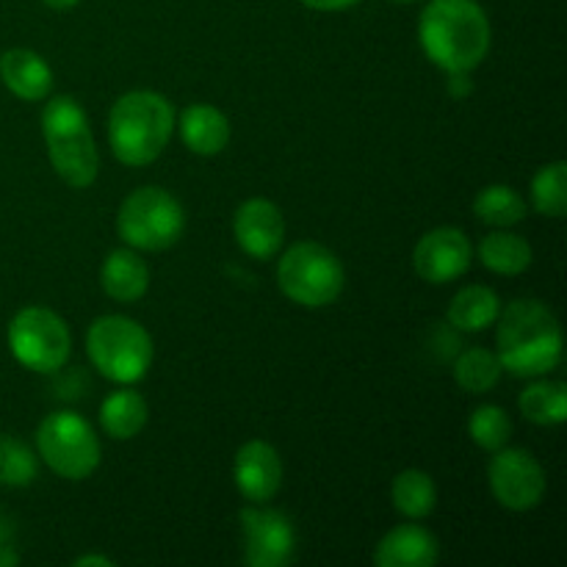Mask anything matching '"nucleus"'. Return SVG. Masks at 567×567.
<instances>
[{"instance_id": "nucleus-23", "label": "nucleus", "mask_w": 567, "mask_h": 567, "mask_svg": "<svg viewBox=\"0 0 567 567\" xmlns=\"http://www.w3.org/2000/svg\"><path fill=\"white\" fill-rule=\"evenodd\" d=\"M518 410L526 421L537 426H559L567 421V385L559 380H540L524 388Z\"/></svg>"}, {"instance_id": "nucleus-33", "label": "nucleus", "mask_w": 567, "mask_h": 567, "mask_svg": "<svg viewBox=\"0 0 567 567\" xmlns=\"http://www.w3.org/2000/svg\"><path fill=\"white\" fill-rule=\"evenodd\" d=\"M391 3H402V6H408V3H424V0H391Z\"/></svg>"}, {"instance_id": "nucleus-15", "label": "nucleus", "mask_w": 567, "mask_h": 567, "mask_svg": "<svg viewBox=\"0 0 567 567\" xmlns=\"http://www.w3.org/2000/svg\"><path fill=\"white\" fill-rule=\"evenodd\" d=\"M441 559V543L419 524L393 526L374 548L377 567H432Z\"/></svg>"}, {"instance_id": "nucleus-9", "label": "nucleus", "mask_w": 567, "mask_h": 567, "mask_svg": "<svg viewBox=\"0 0 567 567\" xmlns=\"http://www.w3.org/2000/svg\"><path fill=\"white\" fill-rule=\"evenodd\" d=\"M9 349L17 363L37 374H55L66 365L72 352V336L66 321L55 310L31 305L9 321Z\"/></svg>"}, {"instance_id": "nucleus-13", "label": "nucleus", "mask_w": 567, "mask_h": 567, "mask_svg": "<svg viewBox=\"0 0 567 567\" xmlns=\"http://www.w3.org/2000/svg\"><path fill=\"white\" fill-rule=\"evenodd\" d=\"M233 236L249 258L269 260L286 241V219L271 199L252 197L233 216Z\"/></svg>"}, {"instance_id": "nucleus-28", "label": "nucleus", "mask_w": 567, "mask_h": 567, "mask_svg": "<svg viewBox=\"0 0 567 567\" xmlns=\"http://www.w3.org/2000/svg\"><path fill=\"white\" fill-rule=\"evenodd\" d=\"M468 435L485 452H498L513 437V421L498 404H480L468 419Z\"/></svg>"}, {"instance_id": "nucleus-18", "label": "nucleus", "mask_w": 567, "mask_h": 567, "mask_svg": "<svg viewBox=\"0 0 567 567\" xmlns=\"http://www.w3.org/2000/svg\"><path fill=\"white\" fill-rule=\"evenodd\" d=\"M181 138L192 153L219 155L230 144V120L216 105L194 103L181 114Z\"/></svg>"}, {"instance_id": "nucleus-16", "label": "nucleus", "mask_w": 567, "mask_h": 567, "mask_svg": "<svg viewBox=\"0 0 567 567\" xmlns=\"http://www.w3.org/2000/svg\"><path fill=\"white\" fill-rule=\"evenodd\" d=\"M0 81L25 103H39L53 92V70L37 50L28 48H11L0 53Z\"/></svg>"}, {"instance_id": "nucleus-2", "label": "nucleus", "mask_w": 567, "mask_h": 567, "mask_svg": "<svg viewBox=\"0 0 567 567\" xmlns=\"http://www.w3.org/2000/svg\"><path fill=\"white\" fill-rule=\"evenodd\" d=\"M496 347L504 371L537 380L563 363V327L540 299H515L496 319Z\"/></svg>"}, {"instance_id": "nucleus-30", "label": "nucleus", "mask_w": 567, "mask_h": 567, "mask_svg": "<svg viewBox=\"0 0 567 567\" xmlns=\"http://www.w3.org/2000/svg\"><path fill=\"white\" fill-rule=\"evenodd\" d=\"M299 3L313 11H347L352 6H358L360 0H299Z\"/></svg>"}, {"instance_id": "nucleus-6", "label": "nucleus", "mask_w": 567, "mask_h": 567, "mask_svg": "<svg viewBox=\"0 0 567 567\" xmlns=\"http://www.w3.org/2000/svg\"><path fill=\"white\" fill-rule=\"evenodd\" d=\"M186 233L181 199L161 186H142L127 194L116 214V236L138 252H164Z\"/></svg>"}, {"instance_id": "nucleus-17", "label": "nucleus", "mask_w": 567, "mask_h": 567, "mask_svg": "<svg viewBox=\"0 0 567 567\" xmlns=\"http://www.w3.org/2000/svg\"><path fill=\"white\" fill-rule=\"evenodd\" d=\"M100 288L109 299L133 305L150 291V266L138 249L120 247L100 266Z\"/></svg>"}, {"instance_id": "nucleus-1", "label": "nucleus", "mask_w": 567, "mask_h": 567, "mask_svg": "<svg viewBox=\"0 0 567 567\" xmlns=\"http://www.w3.org/2000/svg\"><path fill=\"white\" fill-rule=\"evenodd\" d=\"M491 20L476 0H426L419 42L443 72H471L491 53Z\"/></svg>"}, {"instance_id": "nucleus-32", "label": "nucleus", "mask_w": 567, "mask_h": 567, "mask_svg": "<svg viewBox=\"0 0 567 567\" xmlns=\"http://www.w3.org/2000/svg\"><path fill=\"white\" fill-rule=\"evenodd\" d=\"M44 6H48V9H55V11H66V9H75L78 3H81V0H42Z\"/></svg>"}, {"instance_id": "nucleus-8", "label": "nucleus", "mask_w": 567, "mask_h": 567, "mask_svg": "<svg viewBox=\"0 0 567 567\" xmlns=\"http://www.w3.org/2000/svg\"><path fill=\"white\" fill-rule=\"evenodd\" d=\"M37 454L61 480L83 482L100 468V437L75 410L44 415L37 430Z\"/></svg>"}, {"instance_id": "nucleus-20", "label": "nucleus", "mask_w": 567, "mask_h": 567, "mask_svg": "<svg viewBox=\"0 0 567 567\" xmlns=\"http://www.w3.org/2000/svg\"><path fill=\"white\" fill-rule=\"evenodd\" d=\"M480 260L493 275L518 277L529 269L535 252H532V244L524 236L507 230V227H498V230L487 233L480 241Z\"/></svg>"}, {"instance_id": "nucleus-29", "label": "nucleus", "mask_w": 567, "mask_h": 567, "mask_svg": "<svg viewBox=\"0 0 567 567\" xmlns=\"http://www.w3.org/2000/svg\"><path fill=\"white\" fill-rule=\"evenodd\" d=\"M474 92V81H471V72H449V94L457 100L468 97Z\"/></svg>"}, {"instance_id": "nucleus-27", "label": "nucleus", "mask_w": 567, "mask_h": 567, "mask_svg": "<svg viewBox=\"0 0 567 567\" xmlns=\"http://www.w3.org/2000/svg\"><path fill=\"white\" fill-rule=\"evenodd\" d=\"M39 476V457L20 437L0 435V485L28 487Z\"/></svg>"}, {"instance_id": "nucleus-25", "label": "nucleus", "mask_w": 567, "mask_h": 567, "mask_svg": "<svg viewBox=\"0 0 567 567\" xmlns=\"http://www.w3.org/2000/svg\"><path fill=\"white\" fill-rule=\"evenodd\" d=\"M502 360L485 347H471L454 363V380L465 393H491L502 380Z\"/></svg>"}, {"instance_id": "nucleus-5", "label": "nucleus", "mask_w": 567, "mask_h": 567, "mask_svg": "<svg viewBox=\"0 0 567 567\" xmlns=\"http://www.w3.org/2000/svg\"><path fill=\"white\" fill-rule=\"evenodd\" d=\"M86 354L116 385H136L153 365V336L127 316H100L89 324Z\"/></svg>"}, {"instance_id": "nucleus-3", "label": "nucleus", "mask_w": 567, "mask_h": 567, "mask_svg": "<svg viewBox=\"0 0 567 567\" xmlns=\"http://www.w3.org/2000/svg\"><path fill=\"white\" fill-rule=\"evenodd\" d=\"M175 133V109L169 100L150 89L125 92L109 114V144L120 164L150 166L161 158Z\"/></svg>"}, {"instance_id": "nucleus-14", "label": "nucleus", "mask_w": 567, "mask_h": 567, "mask_svg": "<svg viewBox=\"0 0 567 567\" xmlns=\"http://www.w3.org/2000/svg\"><path fill=\"white\" fill-rule=\"evenodd\" d=\"M233 480L249 504H269L282 487L280 452L269 441H247L233 460Z\"/></svg>"}, {"instance_id": "nucleus-12", "label": "nucleus", "mask_w": 567, "mask_h": 567, "mask_svg": "<svg viewBox=\"0 0 567 567\" xmlns=\"http://www.w3.org/2000/svg\"><path fill=\"white\" fill-rule=\"evenodd\" d=\"M474 264V244L460 227H435L413 249V269L430 286H446Z\"/></svg>"}, {"instance_id": "nucleus-11", "label": "nucleus", "mask_w": 567, "mask_h": 567, "mask_svg": "<svg viewBox=\"0 0 567 567\" xmlns=\"http://www.w3.org/2000/svg\"><path fill=\"white\" fill-rule=\"evenodd\" d=\"M244 559L249 567H286L297 557V532L280 509L249 504L241 509Z\"/></svg>"}, {"instance_id": "nucleus-31", "label": "nucleus", "mask_w": 567, "mask_h": 567, "mask_svg": "<svg viewBox=\"0 0 567 567\" xmlns=\"http://www.w3.org/2000/svg\"><path fill=\"white\" fill-rule=\"evenodd\" d=\"M72 565H75V567H92V565L114 567V559L103 557V554H86V557H75V559H72Z\"/></svg>"}, {"instance_id": "nucleus-24", "label": "nucleus", "mask_w": 567, "mask_h": 567, "mask_svg": "<svg viewBox=\"0 0 567 567\" xmlns=\"http://www.w3.org/2000/svg\"><path fill=\"white\" fill-rule=\"evenodd\" d=\"M526 199L513 186L493 183L474 197V216L491 227H513L526 219Z\"/></svg>"}, {"instance_id": "nucleus-4", "label": "nucleus", "mask_w": 567, "mask_h": 567, "mask_svg": "<svg viewBox=\"0 0 567 567\" xmlns=\"http://www.w3.org/2000/svg\"><path fill=\"white\" fill-rule=\"evenodd\" d=\"M42 133L53 172L72 188H89L97 181L100 155L92 125L72 94H55L44 103Z\"/></svg>"}, {"instance_id": "nucleus-26", "label": "nucleus", "mask_w": 567, "mask_h": 567, "mask_svg": "<svg viewBox=\"0 0 567 567\" xmlns=\"http://www.w3.org/2000/svg\"><path fill=\"white\" fill-rule=\"evenodd\" d=\"M532 205L537 214L563 219L567 214V164L551 161L532 177Z\"/></svg>"}, {"instance_id": "nucleus-22", "label": "nucleus", "mask_w": 567, "mask_h": 567, "mask_svg": "<svg viewBox=\"0 0 567 567\" xmlns=\"http://www.w3.org/2000/svg\"><path fill=\"white\" fill-rule=\"evenodd\" d=\"M391 502L408 520H424L437 507V487L426 471L408 468L391 482Z\"/></svg>"}, {"instance_id": "nucleus-10", "label": "nucleus", "mask_w": 567, "mask_h": 567, "mask_svg": "<svg viewBox=\"0 0 567 567\" xmlns=\"http://www.w3.org/2000/svg\"><path fill=\"white\" fill-rule=\"evenodd\" d=\"M491 493L509 513H529L546 498V468L526 449H498L487 465Z\"/></svg>"}, {"instance_id": "nucleus-19", "label": "nucleus", "mask_w": 567, "mask_h": 567, "mask_svg": "<svg viewBox=\"0 0 567 567\" xmlns=\"http://www.w3.org/2000/svg\"><path fill=\"white\" fill-rule=\"evenodd\" d=\"M150 421L147 399L131 385H122L120 391L109 393L100 404V426L111 441H133L142 435Z\"/></svg>"}, {"instance_id": "nucleus-21", "label": "nucleus", "mask_w": 567, "mask_h": 567, "mask_svg": "<svg viewBox=\"0 0 567 567\" xmlns=\"http://www.w3.org/2000/svg\"><path fill=\"white\" fill-rule=\"evenodd\" d=\"M498 313H502V299L493 288L465 286L449 302L446 321L460 332H482L496 324Z\"/></svg>"}, {"instance_id": "nucleus-7", "label": "nucleus", "mask_w": 567, "mask_h": 567, "mask_svg": "<svg viewBox=\"0 0 567 567\" xmlns=\"http://www.w3.org/2000/svg\"><path fill=\"white\" fill-rule=\"evenodd\" d=\"M277 288L302 308H327L347 288L341 258L319 241H297L280 255Z\"/></svg>"}]
</instances>
